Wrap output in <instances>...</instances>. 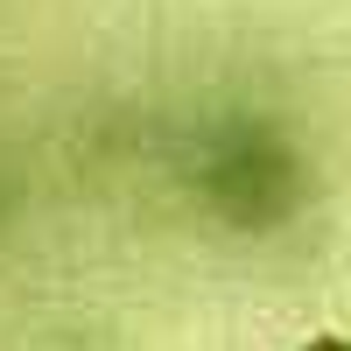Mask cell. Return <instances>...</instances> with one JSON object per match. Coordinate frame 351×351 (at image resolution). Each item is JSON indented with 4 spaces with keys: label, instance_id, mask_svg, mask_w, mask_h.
<instances>
[{
    "label": "cell",
    "instance_id": "1",
    "mask_svg": "<svg viewBox=\"0 0 351 351\" xmlns=\"http://www.w3.org/2000/svg\"><path fill=\"white\" fill-rule=\"evenodd\" d=\"M197 183H204V204H211L218 218H232V232H274L281 218H295L302 197H309L302 155L260 120L225 127L211 148H204Z\"/></svg>",
    "mask_w": 351,
    "mask_h": 351
},
{
    "label": "cell",
    "instance_id": "2",
    "mask_svg": "<svg viewBox=\"0 0 351 351\" xmlns=\"http://www.w3.org/2000/svg\"><path fill=\"white\" fill-rule=\"evenodd\" d=\"M295 351H351V330H316V337H302Z\"/></svg>",
    "mask_w": 351,
    "mask_h": 351
}]
</instances>
